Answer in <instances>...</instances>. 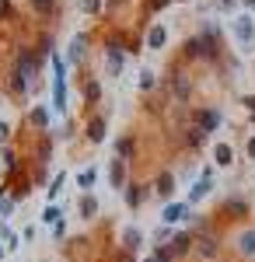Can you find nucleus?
<instances>
[{"mask_svg": "<svg viewBox=\"0 0 255 262\" xmlns=\"http://www.w3.org/2000/svg\"><path fill=\"white\" fill-rule=\"evenodd\" d=\"M42 63H46V60L35 53V46H18V49H14V63H11V67H14V70H21V74L32 81V88H39Z\"/></svg>", "mask_w": 255, "mask_h": 262, "instance_id": "1", "label": "nucleus"}, {"mask_svg": "<svg viewBox=\"0 0 255 262\" xmlns=\"http://www.w3.org/2000/svg\"><path fill=\"white\" fill-rule=\"evenodd\" d=\"M49 63H53V112L67 116V60L53 53Z\"/></svg>", "mask_w": 255, "mask_h": 262, "instance_id": "2", "label": "nucleus"}, {"mask_svg": "<svg viewBox=\"0 0 255 262\" xmlns=\"http://www.w3.org/2000/svg\"><path fill=\"white\" fill-rule=\"evenodd\" d=\"M248 213H252V203L245 200V196H224V200H220V206H217V213L214 217H227V221H245V217H248Z\"/></svg>", "mask_w": 255, "mask_h": 262, "instance_id": "3", "label": "nucleus"}, {"mask_svg": "<svg viewBox=\"0 0 255 262\" xmlns=\"http://www.w3.org/2000/svg\"><path fill=\"white\" fill-rule=\"evenodd\" d=\"M220 122H224V116H220L217 108H210V105H196V108H193V126L203 129V133H217Z\"/></svg>", "mask_w": 255, "mask_h": 262, "instance_id": "4", "label": "nucleus"}, {"mask_svg": "<svg viewBox=\"0 0 255 262\" xmlns=\"http://www.w3.org/2000/svg\"><path fill=\"white\" fill-rule=\"evenodd\" d=\"M193 238H196V245H193V255H196V259H217V255H220V238H217L214 231H210V234H193Z\"/></svg>", "mask_w": 255, "mask_h": 262, "instance_id": "5", "label": "nucleus"}, {"mask_svg": "<svg viewBox=\"0 0 255 262\" xmlns=\"http://www.w3.org/2000/svg\"><path fill=\"white\" fill-rule=\"evenodd\" d=\"M151 192H154V185H147V182H133V185H126V192H122V200H126V206L137 213L143 203L151 200Z\"/></svg>", "mask_w": 255, "mask_h": 262, "instance_id": "6", "label": "nucleus"}, {"mask_svg": "<svg viewBox=\"0 0 255 262\" xmlns=\"http://www.w3.org/2000/svg\"><path fill=\"white\" fill-rule=\"evenodd\" d=\"M4 88H7V95H14V98H25L28 91H35V88H32V81H28L21 70H14V67L7 70V77H4Z\"/></svg>", "mask_w": 255, "mask_h": 262, "instance_id": "7", "label": "nucleus"}, {"mask_svg": "<svg viewBox=\"0 0 255 262\" xmlns=\"http://www.w3.org/2000/svg\"><path fill=\"white\" fill-rule=\"evenodd\" d=\"M88 46H91V39H88L84 32H80V35H74V39H70V49H67V63H70V67H84Z\"/></svg>", "mask_w": 255, "mask_h": 262, "instance_id": "8", "label": "nucleus"}, {"mask_svg": "<svg viewBox=\"0 0 255 262\" xmlns=\"http://www.w3.org/2000/svg\"><path fill=\"white\" fill-rule=\"evenodd\" d=\"M105 133H109V119H105V116H88V122H84V137H88V143H101Z\"/></svg>", "mask_w": 255, "mask_h": 262, "instance_id": "9", "label": "nucleus"}, {"mask_svg": "<svg viewBox=\"0 0 255 262\" xmlns=\"http://www.w3.org/2000/svg\"><path fill=\"white\" fill-rule=\"evenodd\" d=\"M185 217H196L193 210H189V203H164V210H161V224H178V221H185Z\"/></svg>", "mask_w": 255, "mask_h": 262, "instance_id": "10", "label": "nucleus"}, {"mask_svg": "<svg viewBox=\"0 0 255 262\" xmlns=\"http://www.w3.org/2000/svg\"><path fill=\"white\" fill-rule=\"evenodd\" d=\"M231 28H235V39L241 42V46H252V39H255V21H252V14L235 18V21H231Z\"/></svg>", "mask_w": 255, "mask_h": 262, "instance_id": "11", "label": "nucleus"}, {"mask_svg": "<svg viewBox=\"0 0 255 262\" xmlns=\"http://www.w3.org/2000/svg\"><path fill=\"white\" fill-rule=\"evenodd\" d=\"M168 84H172V91H175V101H189V95H193V81H189L185 70H175V74L168 77Z\"/></svg>", "mask_w": 255, "mask_h": 262, "instance_id": "12", "label": "nucleus"}, {"mask_svg": "<svg viewBox=\"0 0 255 262\" xmlns=\"http://www.w3.org/2000/svg\"><path fill=\"white\" fill-rule=\"evenodd\" d=\"M109 185H112L116 192H126L130 182H126V161H122V158H112V161H109Z\"/></svg>", "mask_w": 255, "mask_h": 262, "instance_id": "13", "label": "nucleus"}, {"mask_svg": "<svg viewBox=\"0 0 255 262\" xmlns=\"http://www.w3.org/2000/svg\"><path fill=\"white\" fill-rule=\"evenodd\" d=\"M80 95H84V105H98L101 101V84L95 77H84V67H80Z\"/></svg>", "mask_w": 255, "mask_h": 262, "instance_id": "14", "label": "nucleus"}, {"mask_svg": "<svg viewBox=\"0 0 255 262\" xmlns=\"http://www.w3.org/2000/svg\"><path fill=\"white\" fill-rule=\"evenodd\" d=\"M25 126H35L42 133H49V108L46 105H32L28 116H25Z\"/></svg>", "mask_w": 255, "mask_h": 262, "instance_id": "15", "label": "nucleus"}, {"mask_svg": "<svg viewBox=\"0 0 255 262\" xmlns=\"http://www.w3.org/2000/svg\"><path fill=\"white\" fill-rule=\"evenodd\" d=\"M154 192L164 203H172V196H175V175H172V171H161V175L154 179Z\"/></svg>", "mask_w": 255, "mask_h": 262, "instance_id": "16", "label": "nucleus"}, {"mask_svg": "<svg viewBox=\"0 0 255 262\" xmlns=\"http://www.w3.org/2000/svg\"><path fill=\"white\" fill-rule=\"evenodd\" d=\"M28 7H32L35 18H42V21L59 18V4H56V0H28Z\"/></svg>", "mask_w": 255, "mask_h": 262, "instance_id": "17", "label": "nucleus"}, {"mask_svg": "<svg viewBox=\"0 0 255 262\" xmlns=\"http://www.w3.org/2000/svg\"><path fill=\"white\" fill-rule=\"evenodd\" d=\"M172 252H175V259H182V255H189L193 252V245H196V238H193V231H178L175 238H172Z\"/></svg>", "mask_w": 255, "mask_h": 262, "instance_id": "18", "label": "nucleus"}, {"mask_svg": "<svg viewBox=\"0 0 255 262\" xmlns=\"http://www.w3.org/2000/svg\"><path fill=\"white\" fill-rule=\"evenodd\" d=\"M77 213H80V221H95L98 217V196L95 192H84L77 200Z\"/></svg>", "mask_w": 255, "mask_h": 262, "instance_id": "19", "label": "nucleus"}, {"mask_svg": "<svg viewBox=\"0 0 255 262\" xmlns=\"http://www.w3.org/2000/svg\"><path fill=\"white\" fill-rule=\"evenodd\" d=\"M119 242H122V248H126V252H133V255H137L140 245H143V231H140L137 224H130V227L122 231V238H119Z\"/></svg>", "mask_w": 255, "mask_h": 262, "instance_id": "20", "label": "nucleus"}, {"mask_svg": "<svg viewBox=\"0 0 255 262\" xmlns=\"http://www.w3.org/2000/svg\"><path fill=\"white\" fill-rule=\"evenodd\" d=\"M122 49H105V70H109V77H119L122 74Z\"/></svg>", "mask_w": 255, "mask_h": 262, "instance_id": "21", "label": "nucleus"}, {"mask_svg": "<svg viewBox=\"0 0 255 262\" xmlns=\"http://www.w3.org/2000/svg\"><path fill=\"white\" fill-rule=\"evenodd\" d=\"M143 42H147V49H161V46L168 42V28H164V25H151Z\"/></svg>", "mask_w": 255, "mask_h": 262, "instance_id": "22", "label": "nucleus"}, {"mask_svg": "<svg viewBox=\"0 0 255 262\" xmlns=\"http://www.w3.org/2000/svg\"><path fill=\"white\" fill-rule=\"evenodd\" d=\"M53 140H56L53 133H42L39 137V147H35V161L39 164H46L49 158H53Z\"/></svg>", "mask_w": 255, "mask_h": 262, "instance_id": "23", "label": "nucleus"}, {"mask_svg": "<svg viewBox=\"0 0 255 262\" xmlns=\"http://www.w3.org/2000/svg\"><path fill=\"white\" fill-rule=\"evenodd\" d=\"M210 189H214V179H199L196 185H193V189H189V206H193V203H199V200H206V196H210Z\"/></svg>", "mask_w": 255, "mask_h": 262, "instance_id": "24", "label": "nucleus"}, {"mask_svg": "<svg viewBox=\"0 0 255 262\" xmlns=\"http://www.w3.org/2000/svg\"><path fill=\"white\" fill-rule=\"evenodd\" d=\"M35 53H39L42 60H49L53 53H56V39H53V32H42L39 42H35Z\"/></svg>", "mask_w": 255, "mask_h": 262, "instance_id": "25", "label": "nucleus"}, {"mask_svg": "<svg viewBox=\"0 0 255 262\" xmlns=\"http://www.w3.org/2000/svg\"><path fill=\"white\" fill-rule=\"evenodd\" d=\"M238 252L245 259H255V231H241L238 234Z\"/></svg>", "mask_w": 255, "mask_h": 262, "instance_id": "26", "label": "nucleus"}, {"mask_svg": "<svg viewBox=\"0 0 255 262\" xmlns=\"http://www.w3.org/2000/svg\"><path fill=\"white\" fill-rule=\"evenodd\" d=\"M214 161L220 164V168H231V164H235V150H231V143H217V147H214Z\"/></svg>", "mask_w": 255, "mask_h": 262, "instance_id": "27", "label": "nucleus"}, {"mask_svg": "<svg viewBox=\"0 0 255 262\" xmlns=\"http://www.w3.org/2000/svg\"><path fill=\"white\" fill-rule=\"evenodd\" d=\"M133 150H137V140H133V137H119V140H116V158L130 161V158H133Z\"/></svg>", "mask_w": 255, "mask_h": 262, "instance_id": "28", "label": "nucleus"}, {"mask_svg": "<svg viewBox=\"0 0 255 262\" xmlns=\"http://www.w3.org/2000/svg\"><path fill=\"white\" fill-rule=\"evenodd\" d=\"M95 179H98V168H95V164H88V168H84V171L77 175V185L84 189V192H91V185H95Z\"/></svg>", "mask_w": 255, "mask_h": 262, "instance_id": "29", "label": "nucleus"}, {"mask_svg": "<svg viewBox=\"0 0 255 262\" xmlns=\"http://www.w3.org/2000/svg\"><path fill=\"white\" fill-rule=\"evenodd\" d=\"M203 143H206V133H203V129H196V126H189V129H185V147L199 150Z\"/></svg>", "mask_w": 255, "mask_h": 262, "instance_id": "30", "label": "nucleus"}, {"mask_svg": "<svg viewBox=\"0 0 255 262\" xmlns=\"http://www.w3.org/2000/svg\"><path fill=\"white\" fill-rule=\"evenodd\" d=\"M42 221H46V224H53V227H56V224L63 221V210H59L56 203H49V206L42 210Z\"/></svg>", "mask_w": 255, "mask_h": 262, "instance_id": "31", "label": "nucleus"}, {"mask_svg": "<svg viewBox=\"0 0 255 262\" xmlns=\"http://www.w3.org/2000/svg\"><path fill=\"white\" fill-rule=\"evenodd\" d=\"M63 182H67V171H56V179L49 182V203H56V196L63 192Z\"/></svg>", "mask_w": 255, "mask_h": 262, "instance_id": "32", "label": "nucleus"}, {"mask_svg": "<svg viewBox=\"0 0 255 262\" xmlns=\"http://www.w3.org/2000/svg\"><path fill=\"white\" fill-rule=\"evenodd\" d=\"M157 262H175V252H172V245H154V252H151Z\"/></svg>", "mask_w": 255, "mask_h": 262, "instance_id": "33", "label": "nucleus"}, {"mask_svg": "<svg viewBox=\"0 0 255 262\" xmlns=\"http://www.w3.org/2000/svg\"><path fill=\"white\" fill-rule=\"evenodd\" d=\"M172 238H175V234H172V227H168V224H161V227L154 231V245H168Z\"/></svg>", "mask_w": 255, "mask_h": 262, "instance_id": "34", "label": "nucleus"}, {"mask_svg": "<svg viewBox=\"0 0 255 262\" xmlns=\"http://www.w3.org/2000/svg\"><path fill=\"white\" fill-rule=\"evenodd\" d=\"M172 0H143V14H157V11H164Z\"/></svg>", "mask_w": 255, "mask_h": 262, "instance_id": "35", "label": "nucleus"}, {"mask_svg": "<svg viewBox=\"0 0 255 262\" xmlns=\"http://www.w3.org/2000/svg\"><path fill=\"white\" fill-rule=\"evenodd\" d=\"M11 213H14V200L7 192H0V217H11Z\"/></svg>", "mask_w": 255, "mask_h": 262, "instance_id": "36", "label": "nucleus"}, {"mask_svg": "<svg viewBox=\"0 0 255 262\" xmlns=\"http://www.w3.org/2000/svg\"><path fill=\"white\" fill-rule=\"evenodd\" d=\"M154 74H151V70H140V91H151V88H154Z\"/></svg>", "mask_w": 255, "mask_h": 262, "instance_id": "37", "label": "nucleus"}, {"mask_svg": "<svg viewBox=\"0 0 255 262\" xmlns=\"http://www.w3.org/2000/svg\"><path fill=\"white\" fill-rule=\"evenodd\" d=\"M80 11H84V14H98L101 0H80Z\"/></svg>", "mask_w": 255, "mask_h": 262, "instance_id": "38", "label": "nucleus"}, {"mask_svg": "<svg viewBox=\"0 0 255 262\" xmlns=\"http://www.w3.org/2000/svg\"><path fill=\"white\" fill-rule=\"evenodd\" d=\"M0 234H4V242H7V248H18V238H14V231H11L7 224L0 227Z\"/></svg>", "mask_w": 255, "mask_h": 262, "instance_id": "39", "label": "nucleus"}, {"mask_svg": "<svg viewBox=\"0 0 255 262\" xmlns=\"http://www.w3.org/2000/svg\"><path fill=\"white\" fill-rule=\"evenodd\" d=\"M63 238H67V224L59 221L56 227H53V242H63Z\"/></svg>", "mask_w": 255, "mask_h": 262, "instance_id": "40", "label": "nucleus"}, {"mask_svg": "<svg viewBox=\"0 0 255 262\" xmlns=\"http://www.w3.org/2000/svg\"><path fill=\"white\" fill-rule=\"evenodd\" d=\"M112 262H137V255H133V252H126V248H122V252H116V259Z\"/></svg>", "mask_w": 255, "mask_h": 262, "instance_id": "41", "label": "nucleus"}, {"mask_svg": "<svg viewBox=\"0 0 255 262\" xmlns=\"http://www.w3.org/2000/svg\"><path fill=\"white\" fill-rule=\"evenodd\" d=\"M0 143H4V147L11 143V126H7V122H0Z\"/></svg>", "mask_w": 255, "mask_h": 262, "instance_id": "42", "label": "nucleus"}, {"mask_svg": "<svg viewBox=\"0 0 255 262\" xmlns=\"http://www.w3.org/2000/svg\"><path fill=\"white\" fill-rule=\"evenodd\" d=\"M140 49H143V39H140V35H133V39H130V49H126V53H140Z\"/></svg>", "mask_w": 255, "mask_h": 262, "instance_id": "43", "label": "nucleus"}, {"mask_svg": "<svg viewBox=\"0 0 255 262\" xmlns=\"http://www.w3.org/2000/svg\"><path fill=\"white\" fill-rule=\"evenodd\" d=\"M241 105L252 112V119H255V95H245V98H241Z\"/></svg>", "mask_w": 255, "mask_h": 262, "instance_id": "44", "label": "nucleus"}, {"mask_svg": "<svg viewBox=\"0 0 255 262\" xmlns=\"http://www.w3.org/2000/svg\"><path fill=\"white\" fill-rule=\"evenodd\" d=\"M235 4H238V0H217V7H220V11H235Z\"/></svg>", "mask_w": 255, "mask_h": 262, "instance_id": "45", "label": "nucleus"}, {"mask_svg": "<svg viewBox=\"0 0 255 262\" xmlns=\"http://www.w3.org/2000/svg\"><path fill=\"white\" fill-rule=\"evenodd\" d=\"M245 150H248V161H255V137H248V147Z\"/></svg>", "mask_w": 255, "mask_h": 262, "instance_id": "46", "label": "nucleus"}, {"mask_svg": "<svg viewBox=\"0 0 255 262\" xmlns=\"http://www.w3.org/2000/svg\"><path fill=\"white\" fill-rule=\"evenodd\" d=\"M122 4H126V0H109V11H119Z\"/></svg>", "mask_w": 255, "mask_h": 262, "instance_id": "47", "label": "nucleus"}, {"mask_svg": "<svg viewBox=\"0 0 255 262\" xmlns=\"http://www.w3.org/2000/svg\"><path fill=\"white\" fill-rule=\"evenodd\" d=\"M241 4H245V7H248V11H255V0H241Z\"/></svg>", "mask_w": 255, "mask_h": 262, "instance_id": "48", "label": "nucleus"}, {"mask_svg": "<svg viewBox=\"0 0 255 262\" xmlns=\"http://www.w3.org/2000/svg\"><path fill=\"white\" fill-rule=\"evenodd\" d=\"M143 262H157V259H154V255H147V259H143Z\"/></svg>", "mask_w": 255, "mask_h": 262, "instance_id": "49", "label": "nucleus"}, {"mask_svg": "<svg viewBox=\"0 0 255 262\" xmlns=\"http://www.w3.org/2000/svg\"><path fill=\"white\" fill-rule=\"evenodd\" d=\"M252 122H255V119H252Z\"/></svg>", "mask_w": 255, "mask_h": 262, "instance_id": "50", "label": "nucleus"}]
</instances>
